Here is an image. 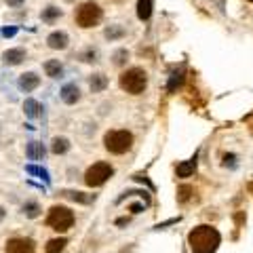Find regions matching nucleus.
Masks as SVG:
<instances>
[{
  "instance_id": "nucleus-1",
  "label": "nucleus",
  "mask_w": 253,
  "mask_h": 253,
  "mask_svg": "<svg viewBox=\"0 0 253 253\" xmlns=\"http://www.w3.org/2000/svg\"><path fill=\"white\" fill-rule=\"evenodd\" d=\"M188 245L194 253H215L219 247V232L211 226H199L188 234Z\"/></svg>"
},
{
  "instance_id": "nucleus-2",
  "label": "nucleus",
  "mask_w": 253,
  "mask_h": 253,
  "mask_svg": "<svg viewBox=\"0 0 253 253\" xmlns=\"http://www.w3.org/2000/svg\"><path fill=\"white\" fill-rule=\"evenodd\" d=\"M72 224H74V213L68 207H61V205L51 207L49 215H46V226L49 228H53V230H57V232H66L72 228Z\"/></svg>"
},
{
  "instance_id": "nucleus-3",
  "label": "nucleus",
  "mask_w": 253,
  "mask_h": 253,
  "mask_svg": "<svg viewBox=\"0 0 253 253\" xmlns=\"http://www.w3.org/2000/svg\"><path fill=\"white\" fill-rule=\"evenodd\" d=\"M148 84V76L141 68H131L121 76V86L126 93H133V95H139L141 91L146 89Z\"/></svg>"
},
{
  "instance_id": "nucleus-4",
  "label": "nucleus",
  "mask_w": 253,
  "mask_h": 253,
  "mask_svg": "<svg viewBox=\"0 0 253 253\" xmlns=\"http://www.w3.org/2000/svg\"><path fill=\"white\" fill-rule=\"evenodd\" d=\"M106 150L112 154H125L126 150H131L133 146V135L129 131H110L104 137Z\"/></svg>"
},
{
  "instance_id": "nucleus-5",
  "label": "nucleus",
  "mask_w": 253,
  "mask_h": 253,
  "mask_svg": "<svg viewBox=\"0 0 253 253\" xmlns=\"http://www.w3.org/2000/svg\"><path fill=\"white\" fill-rule=\"evenodd\" d=\"M112 175H114V169L110 167L108 163H95L93 167L86 169L84 181H86V186H91V188H99V186H104Z\"/></svg>"
},
{
  "instance_id": "nucleus-6",
  "label": "nucleus",
  "mask_w": 253,
  "mask_h": 253,
  "mask_svg": "<svg viewBox=\"0 0 253 253\" xmlns=\"http://www.w3.org/2000/svg\"><path fill=\"white\" fill-rule=\"evenodd\" d=\"M76 21L81 28H93L101 21V9L97 2H84L78 6L76 11Z\"/></svg>"
},
{
  "instance_id": "nucleus-7",
  "label": "nucleus",
  "mask_w": 253,
  "mask_h": 253,
  "mask_svg": "<svg viewBox=\"0 0 253 253\" xmlns=\"http://www.w3.org/2000/svg\"><path fill=\"white\" fill-rule=\"evenodd\" d=\"M6 253H34L36 247H34V241L30 239H21V236H15V239H9L6 241Z\"/></svg>"
},
{
  "instance_id": "nucleus-8",
  "label": "nucleus",
  "mask_w": 253,
  "mask_h": 253,
  "mask_svg": "<svg viewBox=\"0 0 253 253\" xmlns=\"http://www.w3.org/2000/svg\"><path fill=\"white\" fill-rule=\"evenodd\" d=\"M63 199H70L74 203H81V205H89V203H95L97 194H86V192H76V190H61L59 192Z\"/></svg>"
},
{
  "instance_id": "nucleus-9",
  "label": "nucleus",
  "mask_w": 253,
  "mask_h": 253,
  "mask_svg": "<svg viewBox=\"0 0 253 253\" xmlns=\"http://www.w3.org/2000/svg\"><path fill=\"white\" fill-rule=\"evenodd\" d=\"M59 95H61V99L66 101V104L72 106V104H76V101L81 99V89H78V86H76L74 83H70V84L63 86Z\"/></svg>"
},
{
  "instance_id": "nucleus-10",
  "label": "nucleus",
  "mask_w": 253,
  "mask_h": 253,
  "mask_svg": "<svg viewBox=\"0 0 253 253\" xmlns=\"http://www.w3.org/2000/svg\"><path fill=\"white\" fill-rule=\"evenodd\" d=\"M23 59H26V51L23 49H9L2 53V61L6 66H19Z\"/></svg>"
},
{
  "instance_id": "nucleus-11",
  "label": "nucleus",
  "mask_w": 253,
  "mask_h": 253,
  "mask_svg": "<svg viewBox=\"0 0 253 253\" xmlns=\"http://www.w3.org/2000/svg\"><path fill=\"white\" fill-rule=\"evenodd\" d=\"M46 42H49L51 49L61 51V49H66V46H68V34H66V32H53V34L46 38Z\"/></svg>"
},
{
  "instance_id": "nucleus-12",
  "label": "nucleus",
  "mask_w": 253,
  "mask_h": 253,
  "mask_svg": "<svg viewBox=\"0 0 253 253\" xmlns=\"http://www.w3.org/2000/svg\"><path fill=\"white\" fill-rule=\"evenodd\" d=\"M38 84H41V78H38L34 72H28V74H23V76L19 78V89L26 91V93L34 91Z\"/></svg>"
},
{
  "instance_id": "nucleus-13",
  "label": "nucleus",
  "mask_w": 253,
  "mask_h": 253,
  "mask_svg": "<svg viewBox=\"0 0 253 253\" xmlns=\"http://www.w3.org/2000/svg\"><path fill=\"white\" fill-rule=\"evenodd\" d=\"M26 154H28L30 161H42L46 150H44V146L41 144V141H30L28 148H26Z\"/></svg>"
},
{
  "instance_id": "nucleus-14",
  "label": "nucleus",
  "mask_w": 253,
  "mask_h": 253,
  "mask_svg": "<svg viewBox=\"0 0 253 253\" xmlns=\"http://www.w3.org/2000/svg\"><path fill=\"white\" fill-rule=\"evenodd\" d=\"M194 169H196V156L190 158V161H186V163L177 165V175L179 177H190L194 173Z\"/></svg>"
},
{
  "instance_id": "nucleus-15",
  "label": "nucleus",
  "mask_w": 253,
  "mask_h": 253,
  "mask_svg": "<svg viewBox=\"0 0 253 253\" xmlns=\"http://www.w3.org/2000/svg\"><path fill=\"white\" fill-rule=\"evenodd\" d=\"M44 72H46V76H51V78H59L61 72H63V66L57 59H51V61L44 63Z\"/></svg>"
},
{
  "instance_id": "nucleus-16",
  "label": "nucleus",
  "mask_w": 253,
  "mask_h": 253,
  "mask_svg": "<svg viewBox=\"0 0 253 253\" xmlns=\"http://www.w3.org/2000/svg\"><path fill=\"white\" fill-rule=\"evenodd\" d=\"M150 15H152V0H139L137 2V17L141 21L150 19Z\"/></svg>"
},
{
  "instance_id": "nucleus-17",
  "label": "nucleus",
  "mask_w": 253,
  "mask_h": 253,
  "mask_svg": "<svg viewBox=\"0 0 253 253\" xmlns=\"http://www.w3.org/2000/svg\"><path fill=\"white\" fill-rule=\"evenodd\" d=\"M23 112H26L28 118H36L41 114V104H38L36 99H26V104H23Z\"/></svg>"
},
{
  "instance_id": "nucleus-18",
  "label": "nucleus",
  "mask_w": 253,
  "mask_h": 253,
  "mask_svg": "<svg viewBox=\"0 0 253 253\" xmlns=\"http://www.w3.org/2000/svg\"><path fill=\"white\" fill-rule=\"evenodd\" d=\"M181 83H184V72H181V70H177V72H173L171 78H169L167 91H169V93H175L179 86H181Z\"/></svg>"
},
{
  "instance_id": "nucleus-19",
  "label": "nucleus",
  "mask_w": 253,
  "mask_h": 253,
  "mask_svg": "<svg viewBox=\"0 0 253 253\" xmlns=\"http://www.w3.org/2000/svg\"><path fill=\"white\" fill-rule=\"evenodd\" d=\"M66 245H68L66 239H53V241L46 243L44 253H61L63 249H66Z\"/></svg>"
},
{
  "instance_id": "nucleus-20",
  "label": "nucleus",
  "mask_w": 253,
  "mask_h": 253,
  "mask_svg": "<svg viewBox=\"0 0 253 253\" xmlns=\"http://www.w3.org/2000/svg\"><path fill=\"white\" fill-rule=\"evenodd\" d=\"M106 86H108V78L104 74H93V78H91V91L93 93L104 91Z\"/></svg>"
},
{
  "instance_id": "nucleus-21",
  "label": "nucleus",
  "mask_w": 253,
  "mask_h": 253,
  "mask_svg": "<svg viewBox=\"0 0 253 253\" xmlns=\"http://www.w3.org/2000/svg\"><path fill=\"white\" fill-rule=\"evenodd\" d=\"M51 150H53V154H66L70 150V141L66 137H55Z\"/></svg>"
},
{
  "instance_id": "nucleus-22",
  "label": "nucleus",
  "mask_w": 253,
  "mask_h": 253,
  "mask_svg": "<svg viewBox=\"0 0 253 253\" xmlns=\"http://www.w3.org/2000/svg\"><path fill=\"white\" fill-rule=\"evenodd\" d=\"M41 205H38V203H34V201H28L26 205H23V213H26V215L28 217H38V215H41Z\"/></svg>"
},
{
  "instance_id": "nucleus-23",
  "label": "nucleus",
  "mask_w": 253,
  "mask_h": 253,
  "mask_svg": "<svg viewBox=\"0 0 253 253\" xmlns=\"http://www.w3.org/2000/svg\"><path fill=\"white\" fill-rule=\"evenodd\" d=\"M57 17H61V9H57V6H49L42 11V21H55Z\"/></svg>"
},
{
  "instance_id": "nucleus-24",
  "label": "nucleus",
  "mask_w": 253,
  "mask_h": 253,
  "mask_svg": "<svg viewBox=\"0 0 253 253\" xmlns=\"http://www.w3.org/2000/svg\"><path fill=\"white\" fill-rule=\"evenodd\" d=\"M26 171H28V173H32V175H41L42 179H49V173H46L44 169H41V167H34V165H30V167H26Z\"/></svg>"
},
{
  "instance_id": "nucleus-25",
  "label": "nucleus",
  "mask_w": 253,
  "mask_h": 253,
  "mask_svg": "<svg viewBox=\"0 0 253 253\" xmlns=\"http://www.w3.org/2000/svg\"><path fill=\"white\" fill-rule=\"evenodd\" d=\"M123 34H125L123 28H108V30H106V38H110V41H112V38L123 36Z\"/></svg>"
},
{
  "instance_id": "nucleus-26",
  "label": "nucleus",
  "mask_w": 253,
  "mask_h": 253,
  "mask_svg": "<svg viewBox=\"0 0 253 253\" xmlns=\"http://www.w3.org/2000/svg\"><path fill=\"white\" fill-rule=\"evenodd\" d=\"M190 192H192V188H190V186H181V188H179V201H181V203L188 201Z\"/></svg>"
},
{
  "instance_id": "nucleus-27",
  "label": "nucleus",
  "mask_w": 253,
  "mask_h": 253,
  "mask_svg": "<svg viewBox=\"0 0 253 253\" xmlns=\"http://www.w3.org/2000/svg\"><path fill=\"white\" fill-rule=\"evenodd\" d=\"M125 57H126V51H118V53L114 55V63H118V66H121V63H125Z\"/></svg>"
},
{
  "instance_id": "nucleus-28",
  "label": "nucleus",
  "mask_w": 253,
  "mask_h": 253,
  "mask_svg": "<svg viewBox=\"0 0 253 253\" xmlns=\"http://www.w3.org/2000/svg\"><path fill=\"white\" fill-rule=\"evenodd\" d=\"M224 165L228 167V165H230V167H234V154H226L224 156Z\"/></svg>"
},
{
  "instance_id": "nucleus-29",
  "label": "nucleus",
  "mask_w": 253,
  "mask_h": 253,
  "mask_svg": "<svg viewBox=\"0 0 253 253\" xmlns=\"http://www.w3.org/2000/svg\"><path fill=\"white\" fill-rule=\"evenodd\" d=\"M15 32H17L15 28H4V30H2V34H4L6 38H9V36H15Z\"/></svg>"
},
{
  "instance_id": "nucleus-30",
  "label": "nucleus",
  "mask_w": 253,
  "mask_h": 253,
  "mask_svg": "<svg viewBox=\"0 0 253 253\" xmlns=\"http://www.w3.org/2000/svg\"><path fill=\"white\" fill-rule=\"evenodd\" d=\"M6 4H9V6H21L23 0H6Z\"/></svg>"
},
{
  "instance_id": "nucleus-31",
  "label": "nucleus",
  "mask_w": 253,
  "mask_h": 253,
  "mask_svg": "<svg viewBox=\"0 0 253 253\" xmlns=\"http://www.w3.org/2000/svg\"><path fill=\"white\" fill-rule=\"evenodd\" d=\"M129 209H131V213H139L141 209H144V205H131Z\"/></svg>"
},
{
  "instance_id": "nucleus-32",
  "label": "nucleus",
  "mask_w": 253,
  "mask_h": 253,
  "mask_svg": "<svg viewBox=\"0 0 253 253\" xmlns=\"http://www.w3.org/2000/svg\"><path fill=\"white\" fill-rule=\"evenodd\" d=\"M4 215H6V211H4L2 207H0V221H2V219H4Z\"/></svg>"
},
{
  "instance_id": "nucleus-33",
  "label": "nucleus",
  "mask_w": 253,
  "mask_h": 253,
  "mask_svg": "<svg viewBox=\"0 0 253 253\" xmlns=\"http://www.w3.org/2000/svg\"><path fill=\"white\" fill-rule=\"evenodd\" d=\"M249 192H253V181H251V184H249Z\"/></svg>"
},
{
  "instance_id": "nucleus-34",
  "label": "nucleus",
  "mask_w": 253,
  "mask_h": 253,
  "mask_svg": "<svg viewBox=\"0 0 253 253\" xmlns=\"http://www.w3.org/2000/svg\"><path fill=\"white\" fill-rule=\"evenodd\" d=\"M219 6H221V0H219Z\"/></svg>"
},
{
  "instance_id": "nucleus-35",
  "label": "nucleus",
  "mask_w": 253,
  "mask_h": 253,
  "mask_svg": "<svg viewBox=\"0 0 253 253\" xmlns=\"http://www.w3.org/2000/svg\"><path fill=\"white\" fill-rule=\"evenodd\" d=\"M249 2H253V0H249Z\"/></svg>"
}]
</instances>
